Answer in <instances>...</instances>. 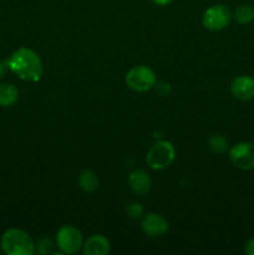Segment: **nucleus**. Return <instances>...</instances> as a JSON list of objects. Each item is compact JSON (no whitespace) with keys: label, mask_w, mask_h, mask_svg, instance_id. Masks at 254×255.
I'll return each instance as SVG.
<instances>
[{"label":"nucleus","mask_w":254,"mask_h":255,"mask_svg":"<svg viewBox=\"0 0 254 255\" xmlns=\"http://www.w3.org/2000/svg\"><path fill=\"white\" fill-rule=\"evenodd\" d=\"M6 70H7L6 62L0 61V79L5 76V74H6Z\"/></svg>","instance_id":"20"},{"label":"nucleus","mask_w":254,"mask_h":255,"mask_svg":"<svg viewBox=\"0 0 254 255\" xmlns=\"http://www.w3.org/2000/svg\"><path fill=\"white\" fill-rule=\"evenodd\" d=\"M234 19L239 24H249L254 20V9L251 5H241L234 11Z\"/></svg>","instance_id":"14"},{"label":"nucleus","mask_w":254,"mask_h":255,"mask_svg":"<svg viewBox=\"0 0 254 255\" xmlns=\"http://www.w3.org/2000/svg\"><path fill=\"white\" fill-rule=\"evenodd\" d=\"M231 92L237 100L248 101L254 97V79L251 76H238L232 81Z\"/></svg>","instance_id":"9"},{"label":"nucleus","mask_w":254,"mask_h":255,"mask_svg":"<svg viewBox=\"0 0 254 255\" xmlns=\"http://www.w3.org/2000/svg\"><path fill=\"white\" fill-rule=\"evenodd\" d=\"M126 213L129 218L138 219L143 214V207L139 203H137V202H129L126 206Z\"/></svg>","instance_id":"16"},{"label":"nucleus","mask_w":254,"mask_h":255,"mask_svg":"<svg viewBox=\"0 0 254 255\" xmlns=\"http://www.w3.org/2000/svg\"><path fill=\"white\" fill-rule=\"evenodd\" d=\"M142 231L148 237H161L168 232V222L164 217L157 213H149L142 219Z\"/></svg>","instance_id":"8"},{"label":"nucleus","mask_w":254,"mask_h":255,"mask_svg":"<svg viewBox=\"0 0 254 255\" xmlns=\"http://www.w3.org/2000/svg\"><path fill=\"white\" fill-rule=\"evenodd\" d=\"M152 1L156 5H158V6H167V5L171 4L173 0H152Z\"/></svg>","instance_id":"21"},{"label":"nucleus","mask_w":254,"mask_h":255,"mask_svg":"<svg viewBox=\"0 0 254 255\" xmlns=\"http://www.w3.org/2000/svg\"><path fill=\"white\" fill-rule=\"evenodd\" d=\"M19 99V91L11 84H0V106L10 107Z\"/></svg>","instance_id":"12"},{"label":"nucleus","mask_w":254,"mask_h":255,"mask_svg":"<svg viewBox=\"0 0 254 255\" xmlns=\"http://www.w3.org/2000/svg\"><path fill=\"white\" fill-rule=\"evenodd\" d=\"M110 242L102 234H94L89 237L82 246V252L85 255H106L110 253Z\"/></svg>","instance_id":"10"},{"label":"nucleus","mask_w":254,"mask_h":255,"mask_svg":"<svg viewBox=\"0 0 254 255\" xmlns=\"http://www.w3.org/2000/svg\"><path fill=\"white\" fill-rule=\"evenodd\" d=\"M56 246L64 254L77 253L84 246L81 232L74 226H62L57 231Z\"/></svg>","instance_id":"5"},{"label":"nucleus","mask_w":254,"mask_h":255,"mask_svg":"<svg viewBox=\"0 0 254 255\" xmlns=\"http://www.w3.org/2000/svg\"><path fill=\"white\" fill-rule=\"evenodd\" d=\"M232 163L243 171L254 169V144L251 142H241L229 151Z\"/></svg>","instance_id":"7"},{"label":"nucleus","mask_w":254,"mask_h":255,"mask_svg":"<svg viewBox=\"0 0 254 255\" xmlns=\"http://www.w3.org/2000/svg\"><path fill=\"white\" fill-rule=\"evenodd\" d=\"M208 147L213 153L223 154L228 151V141L221 134H214L208 139Z\"/></svg>","instance_id":"15"},{"label":"nucleus","mask_w":254,"mask_h":255,"mask_svg":"<svg viewBox=\"0 0 254 255\" xmlns=\"http://www.w3.org/2000/svg\"><path fill=\"white\" fill-rule=\"evenodd\" d=\"M174 158H176V151L173 144L168 141H159L151 147L147 153L146 162L152 169L159 171L171 166Z\"/></svg>","instance_id":"4"},{"label":"nucleus","mask_w":254,"mask_h":255,"mask_svg":"<svg viewBox=\"0 0 254 255\" xmlns=\"http://www.w3.org/2000/svg\"><path fill=\"white\" fill-rule=\"evenodd\" d=\"M244 252L248 255H254V239H249L244 247Z\"/></svg>","instance_id":"19"},{"label":"nucleus","mask_w":254,"mask_h":255,"mask_svg":"<svg viewBox=\"0 0 254 255\" xmlns=\"http://www.w3.org/2000/svg\"><path fill=\"white\" fill-rule=\"evenodd\" d=\"M231 19V10L226 5L217 4L212 5L204 11L202 22H203V26L206 29L211 30V31H219V30H223L228 26Z\"/></svg>","instance_id":"6"},{"label":"nucleus","mask_w":254,"mask_h":255,"mask_svg":"<svg viewBox=\"0 0 254 255\" xmlns=\"http://www.w3.org/2000/svg\"><path fill=\"white\" fill-rule=\"evenodd\" d=\"M5 62L7 69L11 70L24 81L36 82L41 79L44 71L42 61L34 50L20 47Z\"/></svg>","instance_id":"1"},{"label":"nucleus","mask_w":254,"mask_h":255,"mask_svg":"<svg viewBox=\"0 0 254 255\" xmlns=\"http://www.w3.org/2000/svg\"><path fill=\"white\" fill-rule=\"evenodd\" d=\"M126 84L136 92H146L153 89L157 84V77L153 70L144 65L134 66L127 72Z\"/></svg>","instance_id":"3"},{"label":"nucleus","mask_w":254,"mask_h":255,"mask_svg":"<svg viewBox=\"0 0 254 255\" xmlns=\"http://www.w3.org/2000/svg\"><path fill=\"white\" fill-rule=\"evenodd\" d=\"M157 91L162 95V96H167V94L169 92V85L166 84V82H158L156 84Z\"/></svg>","instance_id":"18"},{"label":"nucleus","mask_w":254,"mask_h":255,"mask_svg":"<svg viewBox=\"0 0 254 255\" xmlns=\"http://www.w3.org/2000/svg\"><path fill=\"white\" fill-rule=\"evenodd\" d=\"M52 248H54V244H52L51 239L46 238V237H45V238L40 239L39 243H37L36 252L39 254L45 255V254L52 253Z\"/></svg>","instance_id":"17"},{"label":"nucleus","mask_w":254,"mask_h":255,"mask_svg":"<svg viewBox=\"0 0 254 255\" xmlns=\"http://www.w3.org/2000/svg\"><path fill=\"white\" fill-rule=\"evenodd\" d=\"M99 177L95 172L86 169L82 172L79 177V186L86 193H94L97 188H99Z\"/></svg>","instance_id":"13"},{"label":"nucleus","mask_w":254,"mask_h":255,"mask_svg":"<svg viewBox=\"0 0 254 255\" xmlns=\"http://www.w3.org/2000/svg\"><path fill=\"white\" fill-rule=\"evenodd\" d=\"M0 246L7 255H34L36 252L31 237L21 229H7L1 236Z\"/></svg>","instance_id":"2"},{"label":"nucleus","mask_w":254,"mask_h":255,"mask_svg":"<svg viewBox=\"0 0 254 255\" xmlns=\"http://www.w3.org/2000/svg\"><path fill=\"white\" fill-rule=\"evenodd\" d=\"M128 184L134 193L146 194L151 189L152 181L146 171H143V169H134V171L129 173Z\"/></svg>","instance_id":"11"}]
</instances>
